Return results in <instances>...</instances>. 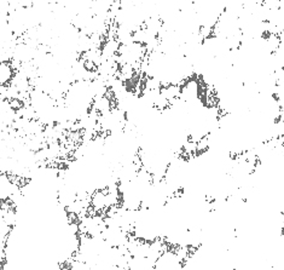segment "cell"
<instances>
[{
  "instance_id": "6da1fadb",
  "label": "cell",
  "mask_w": 284,
  "mask_h": 270,
  "mask_svg": "<svg viewBox=\"0 0 284 270\" xmlns=\"http://www.w3.org/2000/svg\"><path fill=\"white\" fill-rule=\"evenodd\" d=\"M15 72L13 64H11L10 60L9 61H3L0 62V85H9L13 80Z\"/></svg>"
}]
</instances>
